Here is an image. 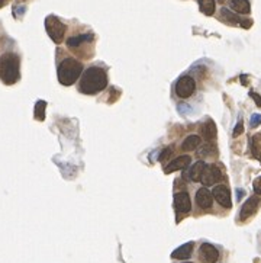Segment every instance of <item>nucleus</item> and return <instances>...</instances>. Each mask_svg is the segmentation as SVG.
<instances>
[{"label":"nucleus","mask_w":261,"mask_h":263,"mask_svg":"<svg viewBox=\"0 0 261 263\" xmlns=\"http://www.w3.org/2000/svg\"><path fill=\"white\" fill-rule=\"evenodd\" d=\"M83 73V63L74 57H66L61 60L57 69L58 82L63 86H71L74 84Z\"/></svg>","instance_id":"nucleus-3"},{"label":"nucleus","mask_w":261,"mask_h":263,"mask_svg":"<svg viewBox=\"0 0 261 263\" xmlns=\"http://www.w3.org/2000/svg\"><path fill=\"white\" fill-rule=\"evenodd\" d=\"M93 42H95V35L93 34H79V35H71L67 40V47L71 50V53L74 51L77 56L82 58H87L86 57V51L89 50L93 53Z\"/></svg>","instance_id":"nucleus-4"},{"label":"nucleus","mask_w":261,"mask_h":263,"mask_svg":"<svg viewBox=\"0 0 261 263\" xmlns=\"http://www.w3.org/2000/svg\"><path fill=\"white\" fill-rule=\"evenodd\" d=\"M200 136L202 139L206 140V141H212V140L216 139V125L213 121H207L202 125V129H200Z\"/></svg>","instance_id":"nucleus-18"},{"label":"nucleus","mask_w":261,"mask_h":263,"mask_svg":"<svg viewBox=\"0 0 261 263\" xmlns=\"http://www.w3.org/2000/svg\"><path fill=\"white\" fill-rule=\"evenodd\" d=\"M21 79V58L15 53L0 56V80L11 86Z\"/></svg>","instance_id":"nucleus-2"},{"label":"nucleus","mask_w":261,"mask_h":263,"mask_svg":"<svg viewBox=\"0 0 261 263\" xmlns=\"http://www.w3.org/2000/svg\"><path fill=\"white\" fill-rule=\"evenodd\" d=\"M45 29H47V34L50 35V38L55 44H61V42L64 41V37H66V32H67V27L57 16H54V15L47 16V19H45Z\"/></svg>","instance_id":"nucleus-5"},{"label":"nucleus","mask_w":261,"mask_h":263,"mask_svg":"<svg viewBox=\"0 0 261 263\" xmlns=\"http://www.w3.org/2000/svg\"><path fill=\"white\" fill-rule=\"evenodd\" d=\"M194 90H196V82L189 74L181 76L176 83V87H174L176 96L180 99H189L190 96H193Z\"/></svg>","instance_id":"nucleus-6"},{"label":"nucleus","mask_w":261,"mask_h":263,"mask_svg":"<svg viewBox=\"0 0 261 263\" xmlns=\"http://www.w3.org/2000/svg\"><path fill=\"white\" fill-rule=\"evenodd\" d=\"M252 188H254V192H255V194L261 195V176L254 180V183H252Z\"/></svg>","instance_id":"nucleus-25"},{"label":"nucleus","mask_w":261,"mask_h":263,"mask_svg":"<svg viewBox=\"0 0 261 263\" xmlns=\"http://www.w3.org/2000/svg\"><path fill=\"white\" fill-rule=\"evenodd\" d=\"M183 263H193V262H183Z\"/></svg>","instance_id":"nucleus-30"},{"label":"nucleus","mask_w":261,"mask_h":263,"mask_svg":"<svg viewBox=\"0 0 261 263\" xmlns=\"http://www.w3.org/2000/svg\"><path fill=\"white\" fill-rule=\"evenodd\" d=\"M8 2H9V0H0V8H3L5 5H8Z\"/></svg>","instance_id":"nucleus-29"},{"label":"nucleus","mask_w":261,"mask_h":263,"mask_svg":"<svg viewBox=\"0 0 261 263\" xmlns=\"http://www.w3.org/2000/svg\"><path fill=\"white\" fill-rule=\"evenodd\" d=\"M212 152V144H203V146H200V149L197 150V154L199 156H209Z\"/></svg>","instance_id":"nucleus-23"},{"label":"nucleus","mask_w":261,"mask_h":263,"mask_svg":"<svg viewBox=\"0 0 261 263\" xmlns=\"http://www.w3.org/2000/svg\"><path fill=\"white\" fill-rule=\"evenodd\" d=\"M200 146V137L199 136H189L181 143V149L184 152H193Z\"/></svg>","instance_id":"nucleus-19"},{"label":"nucleus","mask_w":261,"mask_h":263,"mask_svg":"<svg viewBox=\"0 0 261 263\" xmlns=\"http://www.w3.org/2000/svg\"><path fill=\"white\" fill-rule=\"evenodd\" d=\"M199 259L202 263H216L219 259V251L210 243H203L199 249Z\"/></svg>","instance_id":"nucleus-10"},{"label":"nucleus","mask_w":261,"mask_h":263,"mask_svg":"<svg viewBox=\"0 0 261 263\" xmlns=\"http://www.w3.org/2000/svg\"><path fill=\"white\" fill-rule=\"evenodd\" d=\"M212 195H213V199H216V202L219 204L220 207L226 208V209L232 207L231 192H229V189H228L225 185H218V186H215L213 191H212Z\"/></svg>","instance_id":"nucleus-8"},{"label":"nucleus","mask_w":261,"mask_h":263,"mask_svg":"<svg viewBox=\"0 0 261 263\" xmlns=\"http://www.w3.org/2000/svg\"><path fill=\"white\" fill-rule=\"evenodd\" d=\"M229 9L239 15H248L251 12V6L248 0H229Z\"/></svg>","instance_id":"nucleus-16"},{"label":"nucleus","mask_w":261,"mask_h":263,"mask_svg":"<svg viewBox=\"0 0 261 263\" xmlns=\"http://www.w3.org/2000/svg\"><path fill=\"white\" fill-rule=\"evenodd\" d=\"M251 150H252L254 157L261 162V134H255L251 139Z\"/></svg>","instance_id":"nucleus-21"},{"label":"nucleus","mask_w":261,"mask_h":263,"mask_svg":"<svg viewBox=\"0 0 261 263\" xmlns=\"http://www.w3.org/2000/svg\"><path fill=\"white\" fill-rule=\"evenodd\" d=\"M205 167H206V163L202 162V160H199V162H196V163L193 165V167L190 169L189 173L184 172V176L189 175V179L192 180V182H200V178H202V173H203Z\"/></svg>","instance_id":"nucleus-17"},{"label":"nucleus","mask_w":261,"mask_h":263,"mask_svg":"<svg viewBox=\"0 0 261 263\" xmlns=\"http://www.w3.org/2000/svg\"><path fill=\"white\" fill-rule=\"evenodd\" d=\"M190 162H192V159H190V156H187V154H183V156H179L177 159H174L170 165L167 167H164V172L165 173H173V172H176V170H181V169H184V167H187L190 165Z\"/></svg>","instance_id":"nucleus-14"},{"label":"nucleus","mask_w":261,"mask_h":263,"mask_svg":"<svg viewBox=\"0 0 261 263\" xmlns=\"http://www.w3.org/2000/svg\"><path fill=\"white\" fill-rule=\"evenodd\" d=\"M194 199H196L197 207L202 208V209H210L213 205V195L206 186H202L196 191Z\"/></svg>","instance_id":"nucleus-11"},{"label":"nucleus","mask_w":261,"mask_h":263,"mask_svg":"<svg viewBox=\"0 0 261 263\" xmlns=\"http://www.w3.org/2000/svg\"><path fill=\"white\" fill-rule=\"evenodd\" d=\"M260 202L261 201L258 196H251V198H248L247 202L242 205L241 211H239V221H245L251 215H254L255 211H257V208L260 205Z\"/></svg>","instance_id":"nucleus-12"},{"label":"nucleus","mask_w":261,"mask_h":263,"mask_svg":"<svg viewBox=\"0 0 261 263\" xmlns=\"http://www.w3.org/2000/svg\"><path fill=\"white\" fill-rule=\"evenodd\" d=\"M251 126L252 128H255V126H258V125L261 124V115H258V113H254L252 116H251Z\"/></svg>","instance_id":"nucleus-24"},{"label":"nucleus","mask_w":261,"mask_h":263,"mask_svg":"<svg viewBox=\"0 0 261 263\" xmlns=\"http://www.w3.org/2000/svg\"><path fill=\"white\" fill-rule=\"evenodd\" d=\"M193 246H194L193 241L180 246L179 249H176L171 253V257H173V259H177V260H186V259H189V257L192 256Z\"/></svg>","instance_id":"nucleus-15"},{"label":"nucleus","mask_w":261,"mask_h":263,"mask_svg":"<svg viewBox=\"0 0 261 263\" xmlns=\"http://www.w3.org/2000/svg\"><path fill=\"white\" fill-rule=\"evenodd\" d=\"M45 108H47V102H44V100L37 102V105H35V119H38V121L45 119Z\"/></svg>","instance_id":"nucleus-22"},{"label":"nucleus","mask_w":261,"mask_h":263,"mask_svg":"<svg viewBox=\"0 0 261 263\" xmlns=\"http://www.w3.org/2000/svg\"><path fill=\"white\" fill-rule=\"evenodd\" d=\"M251 96L254 97V100L257 102V105H258V106H261V97H260V95H257V93H251Z\"/></svg>","instance_id":"nucleus-28"},{"label":"nucleus","mask_w":261,"mask_h":263,"mask_svg":"<svg viewBox=\"0 0 261 263\" xmlns=\"http://www.w3.org/2000/svg\"><path fill=\"white\" fill-rule=\"evenodd\" d=\"M174 208L177 212L181 214H186V212H190L192 209V201H190V195L187 192H177L174 195Z\"/></svg>","instance_id":"nucleus-13"},{"label":"nucleus","mask_w":261,"mask_h":263,"mask_svg":"<svg viewBox=\"0 0 261 263\" xmlns=\"http://www.w3.org/2000/svg\"><path fill=\"white\" fill-rule=\"evenodd\" d=\"M170 154H171V147H167L164 152L161 153V156H160V160L163 162L164 159H167V157H170Z\"/></svg>","instance_id":"nucleus-27"},{"label":"nucleus","mask_w":261,"mask_h":263,"mask_svg":"<svg viewBox=\"0 0 261 263\" xmlns=\"http://www.w3.org/2000/svg\"><path fill=\"white\" fill-rule=\"evenodd\" d=\"M108 86V73L99 66H90L80 76L79 90L84 95H97Z\"/></svg>","instance_id":"nucleus-1"},{"label":"nucleus","mask_w":261,"mask_h":263,"mask_svg":"<svg viewBox=\"0 0 261 263\" xmlns=\"http://www.w3.org/2000/svg\"><path fill=\"white\" fill-rule=\"evenodd\" d=\"M199 2V9L200 12L206 16H212L215 15L216 11V2L215 0H197Z\"/></svg>","instance_id":"nucleus-20"},{"label":"nucleus","mask_w":261,"mask_h":263,"mask_svg":"<svg viewBox=\"0 0 261 263\" xmlns=\"http://www.w3.org/2000/svg\"><path fill=\"white\" fill-rule=\"evenodd\" d=\"M220 179H222V172H220L219 167L216 165H207L202 173L200 182L205 186H212V185H216Z\"/></svg>","instance_id":"nucleus-7"},{"label":"nucleus","mask_w":261,"mask_h":263,"mask_svg":"<svg viewBox=\"0 0 261 263\" xmlns=\"http://www.w3.org/2000/svg\"><path fill=\"white\" fill-rule=\"evenodd\" d=\"M244 131V125H242V121H239L238 122V125L235 126V129H234V137H238L241 133Z\"/></svg>","instance_id":"nucleus-26"},{"label":"nucleus","mask_w":261,"mask_h":263,"mask_svg":"<svg viewBox=\"0 0 261 263\" xmlns=\"http://www.w3.org/2000/svg\"><path fill=\"white\" fill-rule=\"evenodd\" d=\"M220 19L229 25H241L242 28H249L252 21L251 19H241L239 16H236L235 12H231L229 9L226 8H222L220 9Z\"/></svg>","instance_id":"nucleus-9"}]
</instances>
